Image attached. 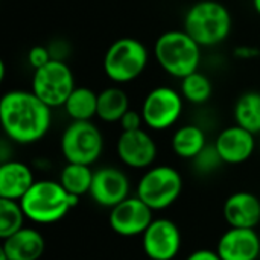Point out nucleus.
I'll return each instance as SVG.
<instances>
[{
	"label": "nucleus",
	"instance_id": "obj_1",
	"mask_svg": "<svg viewBox=\"0 0 260 260\" xmlns=\"http://www.w3.org/2000/svg\"><path fill=\"white\" fill-rule=\"evenodd\" d=\"M0 123L9 142L32 145L49 133L52 108L32 90H9L0 99Z\"/></svg>",
	"mask_w": 260,
	"mask_h": 260
},
{
	"label": "nucleus",
	"instance_id": "obj_2",
	"mask_svg": "<svg viewBox=\"0 0 260 260\" xmlns=\"http://www.w3.org/2000/svg\"><path fill=\"white\" fill-rule=\"evenodd\" d=\"M233 26L232 12L218 0H200L184 14L183 29L201 46L215 47L224 43Z\"/></svg>",
	"mask_w": 260,
	"mask_h": 260
},
{
	"label": "nucleus",
	"instance_id": "obj_3",
	"mask_svg": "<svg viewBox=\"0 0 260 260\" xmlns=\"http://www.w3.org/2000/svg\"><path fill=\"white\" fill-rule=\"evenodd\" d=\"M201 49L184 29H172L163 32L155 40L154 56L165 73L183 79L200 70Z\"/></svg>",
	"mask_w": 260,
	"mask_h": 260
},
{
	"label": "nucleus",
	"instance_id": "obj_4",
	"mask_svg": "<svg viewBox=\"0 0 260 260\" xmlns=\"http://www.w3.org/2000/svg\"><path fill=\"white\" fill-rule=\"evenodd\" d=\"M78 200L59 181L38 180L20 200V204L29 221L35 224H53L66 218L78 204Z\"/></svg>",
	"mask_w": 260,
	"mask_h": 260
},
{
	"label": "nucleus",
	"instance_id": "obj_5",
	"mask_svg": "<svg viewBox=\"0 0 260 260\" xmlns=\"http://www.w3.org/2000/svg\"><path fill=\"white\" fill-rule=\"evenodd\" d=\"M149 64L148 47L133 37L113 41L102 59L105 76L116 85H123L140 78Z\"/></svg>",
	"mask_w": 260,
	"mask_h": 260
},
{
	"label": "nucleus",
	"instance_id": "obj_6",
	"mask_svg": "<svg viewBox=\"0 0 260 260\" xmlns=\"http://www.w3.org/2000/svg\"><path fill=\"white\" fill-rule=\"evenodd\" d=\"M183 192L181 174L168 165L151 166L140 177L136 195L154 212L166 210L180 198Z\"/></svg>",
	"mask_w": 260,
	"mask_h": 260
},
{
	"label": "nucleus",
	"instance_id": "obj_7",
	"mask_svg": "<svg viewBox=\"0 0 260 260\" xmlns=\"http://www.w3.org/2000/svg\"><path fill=\"white\" fill-rule=\"evenodd\" d=\"M59 148L67 163L91 166L104 152V136L91 120H72L62 131Z\"/></svg>",
	"mask_w": 260,
	"mask_h": 260
},
{
	"label": "nucleus",
	"instance_id": "obj_8",
	"mask_svg": "<svg viewBox=\"0 0 260 260\" xmlns=\"http://www.w3.org/2000/svg\"><path fill=\"white\" fill-rule=\"evenodd\" d=\"M75 88V75L66 61L52 59L41 69L34 70L30 90L52 110L64 107Z\"/></svg>",
	"mask_w": 260,
	"mask_h": 260
},
{
	"label": "nucleus",
	"instance_id": "obj_9",
	"mask_svg": "<svg viewBox=\"0 0 260 260\" xmlns=\"http://www.w3.org/2000/svg\"><path fill=\"white\" fill-rule=\"evenodd\" d=\"M184 98L169 85L152 88L143 99L140 113L145 125L152 131H166L177 125L184 111Z\"/></svg>",
	"mask_w": 260,
	"mask_h": 260
},
{
	"label": "nucleus",
	"instance_id": "obj_10",
	"mask_svg": "<svg viewBox=\"0 0 260 260\" xmlns=\"http://www.w3.org/2000/svg\"><path fill=\"white\" fill-rule=\"evenodd\" d=\"M183 245L178 225L168 219H154L142 235V248L149 260H174Z\"/></svg>",
	"mask_w": 260,
	"mask_h": 260
},
{
	"label": "nucleus",
	"instance_id": "obj_11",
	"mask_svg": "<svg viewBox=\"0 0 260 260\" xmlns=\"http://www.w3.org/2000/svg\"><path fill=\"white\" fill-rule=\"evenodd\" d=\"M152 209L148 207L137 195L128 197L110 209L108 222L111 230L122 238L142 236L154 221Z\"/></svg>",
	"mask_w": 260,
	"mask_h": 260
},
{
	"label": "nucleus",
	"instance_id": "obj_12",
	"mask_svg": "<svg viewBox=\"0 0 260 260\" xmlns=\"http://www.w3.org/2000/svg\"><path fill=\"white\" fill-rule=\"evenodd\" d=\"M119 160L131 169H148L158 155V146L154 137L143 128L136 131H122L116 142Z\"/></svg>",
	"mask_w": 260,
	"mask_h": 260
},
{
	"label": "nucleus",
	"instance_id": "obj_13",
	"mask_svg": "<svg viewBox=\"0 0 260 260\" xmlns=\"http://www.w3.org/2000/svg\"><path fill=\"white\" fill-rule=\"evenodd\" d=\"M128 175L116 166H102L93 174L90 198L101 207L113 209L129 197Z\"/></svg>",
	"mask_w": 260,
	"mask_h": 260
},
{
	"label": "nucleus",
	"instance_id": "obj_14",
	"mask_svg": "<svg viewBox=\"0 0 260 260\" xmlns=\"http://www.w3.org/2000/svg\"><path fill=\"white\" fill-rule=\"evenodd\" d=\"M215 146L224 165H241L250 160L254 154L256 134L235 123L232 126L224 128L218 134Z\"/></svg>",
	"mask_w": 260,
	"mask_h": 260
},
{
	"label": "nucleus",
	"instance_id": "obj_15",
	"mask_svg": "<svg viewBox=\"0 0 260 260\" xmlns=\"http://www.w3.org/2000/svg\"><path fill=\"white\" fill-rule=\"evenodd\" d=\"M216 251L222 260H257L260 236L256 229L230 227L218 241Z\"/></svg>",
	"mask_w": 260,
	"mask_h": 260
},
{
	"label": "nucleus",
	"instance_id": "obj_16",
	"mask_svg": "<svg viewBox=\"0 0 260 260\" xmlns=\"http://www.w3.org/2000/svg\"><path fill=\"white\" fill-rule=\"evenodd\" d=\"M222 215L230 227L256 229L260 224L259 197L247 190L235 192L225 200Z\"/></svg>",
	"mask_w": 260,
	"mask_h": 260
},
{
	"label": "nucleus",
	"instance_id": "obj_17",
	"mask_svg": "<svg viewBox=\"0 0 260 260\" xmlns=\"http://www.w3.org/2000/svg\"><path fill=\"white\" fill-rule=\"evenodd\" d=\"M46 250L43 235L37 229L23 227L17 233L3 239L0 251L8 260H40Z\"/></svg>",
	"mask_w": 260,
	"mask_h": 260
},
{
	"label": "nucleus",
	"instance_id": "obj_18",
	"mask_svg": "<svg viewBox=\"0 0 260 260\" xmlns=\"http://www.w3.org/2000/svg\"><path fill=\"white\" fill-rule=\"evenodd\" d=\"M34 183V172L26 163L8 160L0 165V198L20 201Z\"/></svg>",
	"mask_w": 260,
	"mask_h": 260
},
{
	"label": "nucleus",
	"instance_id": "obj_19",
	"mask_svg": "<svg viewBox=\"0 0 260 260\" xmlns=\"http://www.w3.org/2000/svg\"><path fill=\"white\" fill-rule=\"evenodd\" d=\"M206 131L195 123H186L177 128L171 139L172 151L183 160H193L207 146Z\"/></svg>",
	"mask_w": 260,
	"mask_h": 260
},
{
	"label": "nucleus",
	"instance_id": "obj_20",
	"mask_svg": "<svg viewBox=\"0 0 260 260\" xmlns=\"http://www.w3.org/2000/svg\"><path fill=\"white\" fill-rule=\"evenodd\" d=\"M129 110L128 93L119 85H110L98 93L96 117L105 123H119L122 116Z\"/></svg>",
	"mask_w": 260,
	"mask_h": 260
},
{
	"label": "nucleus",
	"instance_id": "obj_21",
	"mask_svg": "<svg viewBox=\"0 0 260 260\" xmlns=\"http://www.w3.org/2000/svg\"><path fill=\"white\" fill-rule=\"evenodd\" d=\"M236 125L248 129L253 134H260V91L250 90L242 93L233 108Z\"/></svg>",
	"mask_w": 260,
	"mask_h": 260
},
{
	"label": "nucleus",
	"instance_id": "obj_22",
	"mask_svg": "<svg viewBox=\"0 0 260 260\" xmlns=\"http://www.w3.org/2000/svg\"><path fill=\"white\" fill-rule=\"evenodd\" d=\"M62 108L72 120H91L98 114V93L88 87H76Z\"/></svg>",
	"mask_w": 260,
	"mask_h": 260
},
{
	"label": "nucleus",
	"instance_id": "obj_23",
	"mask_svg": "<svg viewBox=\"0 0 260 260\" xmlns=\"http://www.w3.org/2000/svg\"><path fill=\"white\" fill-rule=\"evenodd\" d=\"M93 174H94V171H91V166L78 165V163H67L61 169L58 181L64 186V189L70 195L81 198L82 195L90 193Z\"/></svg>",
	"mask_w": 260,
	"mask_h": 260
},
{
	"label": "nucleus",
	"instance_id": "obj_24",
	"mask_svg": "<svg viewBox=\"0 0 260 260\" xmlns=\"http://www.w3.org/2000/svg\"><path fill=\"white\" fill-rule=\"evenodd\" d=\"M180 93L186 102L193 105H203L212 98L213 85L206 73L197 70L180 79Z\"/></svg>",
	"mask_w": 260,
	"mask_h": 260
},
{
	"label": "nucleus",
	"instance_id": "obj_25",
	"mask_svg": "<svg viewBox=\"0 0 260 260\" xmlns=\"http://www.w3.org/2000/svg\"><path fill=\"white\" fill-rule=\"evenodd\" d=\"M24 210L20 201L0 198V238L2 241L24 227Z\"/></svg>",
	"mask_w": 260,
	"mask_h": 260
},
{
	"label": "nucleus",
	"instance_id": "obj_26",
	"mask_svg": "<svg viewBox=\"0 0 260 260\" xmlns=\"http://www.w3.org/2000/svg\"><path fill=\"white\" fill-rule=\"evenodd\" d=\"M192 163H193L195 171L200 172V174H212V172H215L216 169H219L224 165V161H222V158H221L215 143L213 145H207L192 160Z\"/></svg>",
	"mask_w": 260,
	"mask_h": 260
},
{
	"label": "nucleus",
	"instance_id": "obj_27",
	"mask_svg": "<svg viewBox=\"0 0 260 260\" xmlns=\"http://www.w3.org/2000/svg\"><path fill=\"white\" fill-rule=\"evenodd\" d=\"M49 61H52V55H50L47 46H34V47L27 52V62L30 64V67H32L34 70L41 69V67L46 66Z\"/></svg>",
	"mask_w": 260,
	"mask_h": 260
},
{
	"label": "nucleus",
	"instance_id": "obj_28",
	"mask_svg": "<svg viewBox=\"0 0 260 260\" xmlns=\"http://www.w3.org/2000/svg\"><path fill=\"white\" fill-rule=\"evenodd\" d=\"M143 123L145 122H143L142 113L137 111V110H131V108L122 116V119L119 122L122 131H136V129H140Z\"/></svg>",
	"mask_w": 260,
	"mask_h": 260
},
{
	"label": "nucleus",
	"instance_id": "obj_29",
	"mask_svg": "<svg viewBox=\"0 0 260 260\" xmlns=\"http://www.w3.org/2000/svg\"><path fill=\"white\" fill-rule=\"evenodd\" d=\"M260 55L259 47H254V46H239L235 49V56L239 58V59H244V61H250V59H254Z\"/></svg>",
	"mask_w": 260,
	"mask_h": 260
},
{
	"label": "nucleus",
	"instance_id": "obj_30",
	"mask_svg": "<svg viewBox=\"0 0 260 260\" xmlns=\"http://www.w3.org/2000/svg\"><path fill=\"white\" fill-rule=\"evenodd\" d=\"M186 260H222L221 256L218 254V251L215 250H206V248H200L193 253H190Z\"/></svg>",
	"mask_w": 260,
	"mask_h": 260
},
{
	"label": "nucleus",
	"instance_id": "obj_31",
	"mask_svg": "<svg viewBox=\"0 0 260 260\" xmlns=\"http://www.w3.org/2000/svg\"><path fill=\"white\" fill-rule=\"evenodd\" d=\"M5 75H6V66H5V61H0V81L5 79Z\"/></svg>",
	"mask_w": 260,
	"mask_h": 260
},
{
	"label": "nucleus",
	"instance_id": "obj_32",
	"mask_svg": "<svg viewBox=\"0 0 260 260\" xmlns=\"http://www.w3.org/2000/svg\"><path fill=\"white\" fill-rule=\"evenodd\" d=\"M253 6H254V11L260 15V0H253Z\"/></svg>",
	"mask_w": 260,
	"mask_h": 260
},
{
	"label": "nucleus",
	"instance_id": "obj_33",
	"mask_svg": "<svg viewBox=\"0 0 260 260\" xmlns=\"http://www.w3.org/2000/svg\"><path fill=\"white\" fill-rule=\"evenodd\" d=\"M148 260H149V259H148Z\"/></svg>",
	"mask_w": 260,
	"mask_h": 260
}]
</instances>
